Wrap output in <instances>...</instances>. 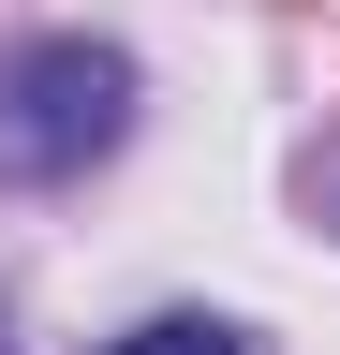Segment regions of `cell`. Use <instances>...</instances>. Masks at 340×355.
Masks as SVG:
<instances>
[{"instance_id":"1","label":"cell","mask_w":340,"mask_h":355,"mask_svg":"<svg viewBox=\"0 0 340 355\" xmlns=\"http://www.w3.org/2000/svg\"><path fill=\"white\" fill-rule=\"evenodd\" d=\"M118 133H134V60L118 44H89V30L0 44V193H60Z\"/></svg>"},{"instance_id":"2","label":"cell","mask_w":340,"mask_h":355,"mask_svg":"<svg viewBox=\"0 0 340 355\" xmlns=\"http://www.w3.org/2000/svg\"><path fill=\"white\" fill-rule=\"evenodd\" d=\"M118 355H237V326H207V311H163V326H134Z\"/></svg>"}]
</instances>
